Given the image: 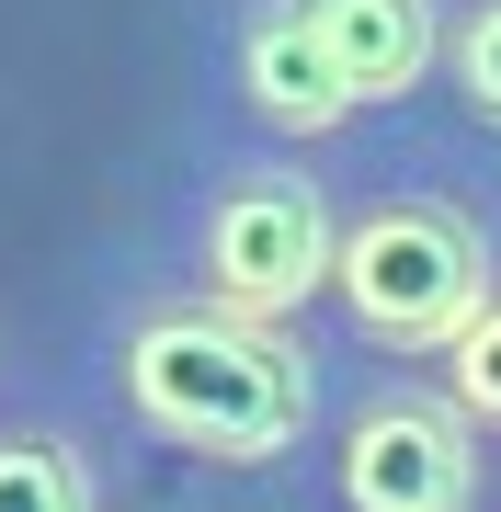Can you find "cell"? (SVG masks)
I'll list each match as a JSON object with an SVG mask.
<instances>
[{
    "label": "cell",
    "instance_id": "8",
    "mask_svg": "<svg viewBox=\"0 0 501 512\" xmlns=\"http://www.w3.org/2000/svg\"><path fill=\"white\" fill-rule=\"evenodd\" d=\"M433 92L456 103V126L501 137V0H445V57H433Z\"/></svg>",
    "mask_w": 501,
    "mask_h": 512
},
{
    "label": "cell",
    "instance_id": "4",
    "mask_svg": "<svg viewBox=\"0 0 501 512\" xmlns=\"http://www.w3.org/2000/svg\"><path fill=\"white\" fill-rule=\"evenodd\" d=\"M308 456H319L331 512H479L490 501V433L445 399L433 365L342 353Z\"/></svg>",
    "mask_w": 501,
    "mask_h": 512
},
{
    "label": "cell",
    "instance_id": "1",
    "mask_svg": "<svg viewBox=\"0 0 501 512\" xmlns=\"http://www.w3.org/2000/svg\"><path fill=\"white\" fill-rule=\"evenodd\" d=\"M69 353H80V399L114 421V444L194 478H285L319 444L331 365H342L308 319L217 308L137 239L92 262Z\"/></svg>",
    "mask_w": 501,
    "mask_h": 512
},
{
    "label": "cell",
    "instance_id": "7",
    "mask_svg": "<svg viewBox=\"0 0 501 512\" xmlns=\"http://www.w3.org/2000/svg\"><path fill=\"white\" fill-rule=\"evenodd\" d=\"M319 35H331L342 80L365 114H399L433 92V57H445V0H308Z\"/></svg>",
    "mask_w": 501,
    "mask_h": 512
},
{
    "label": "cell",
    "instance_id": "2",
    "mask_svg": "<svg viewBox=\"0 0 501 512\" xmlns=\"http://www.w3.org/2000/svg\"><path fill=\"white\" fill-rule=\"evenodd\" d=\"M331 183H342V239H331L342 353L433 365L501 285V205L456 160H410V148H376V160L331 148Z\"/></svg>",
    "mask_w": 501,
    "mask_h": 512
},
{
    "label": "cell",
    "instance_id": "10",
    "mask_svg": "<svg viewBox=\"0 0 501 512\" xmlns=\"http://www.w3.org/2000/svg\"><path fill=\"white\" fill-rule=\"evenodd\" d=\"M0 376H12V308H0Z\"/></svg>",
    "mask_w": 501,
    "mask_h": 512
},
{
    "label": "cell",
    "instance_id": "5",
    "mask_svg": "<svg viewBox=\"0 0 501 512\" xmlns=\"http://www.w3.org/2000/svg\"><path fill=\"white\" fill-rule=\"evenodd\" d=\"M194 69L228 137H274V148H353L365 103H353L331 35H319L308 0H205L194 23Z\"/></svg>",
    "mask_w": 501,
    "mask_h": 512
},
{
    "label": "cell",
    "instance_id": "9",
    "mask_svg": "<svg viewBox=\"0 0 501 512\" xmlns=\"http://www.w3.org/2000/svg\"><path fill=\"white\" fill-rule=\"evenodd\" d=\"M433 376H445V399H456V410H467V421H479V433L501 444V285H490V308L467 319L445 353H433Z\"/></svg>",
    "mask_w": 501,
    "mask_h": 512
},
{
    "label": "cell",
    "instance_id": "3",
    "mask_svg": "<svg viewBox=\"0 0 501 512\" xmlns=\"http://www.w3.org/2000/svg\"><path fill=\"white\" fill-rule=\"evenodd\" d=\"M331 239H342V183L319 148H274V137H194L160 171L137 251L171 262L194 296L251 319H319L331 308Z\"/></svg>",
    "mask_w": 501,
    "mask_h": 512
},
{
    "label": "cell",
    "instance_id": "6",
    "mask_svg": "<svg viewBox=\"0 0 501 512\" xmlns=\"http://www.w3.org/2000/svg\"><path fill=\"white\" fill-rule=\"evenodd\" d=\"M126 456H114V421L46 376H0V512H114Z\"/></svg>",
    "mask_w": 501,
    "mask_h": 512
}]
</instances>
